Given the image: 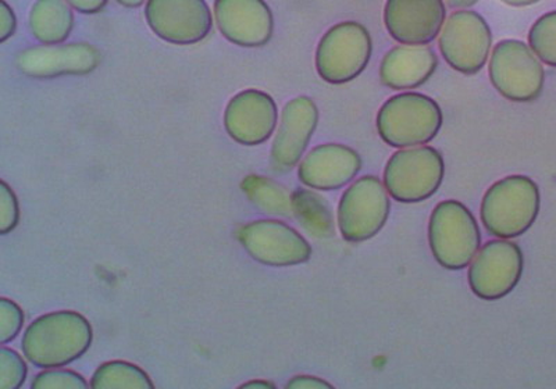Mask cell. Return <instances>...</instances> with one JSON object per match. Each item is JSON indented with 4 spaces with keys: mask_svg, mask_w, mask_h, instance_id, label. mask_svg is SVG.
<instances>
[{
    "mask_svg": "<svg viewBox=\"0 0 556 389\" xmlns=\"http://www.w3.org/2000/svg\"><path fill=\"white\" fill-rule=\"evenodd\" d=\"M238 241L257 263L269 267H292L309 262L311 243L294 227L275 218H260L243 224Z\"/></svg>",
    "mask_w": 556,
    "mask_h": 389,
    "instance_id": "obj_11",
    "label": "cell"
},
{
    "mask_svg": "<svg viewBox=\"0 0 556 389\" xmlns=\"http://www.w3.org/2000/svg\"><path fill=\"white\" fill-rule=\"evenodd\" d=\"M287 389H323V388H334L329 381L323 380L320 377L307 376V374H301V376L292 377L287 382Z\"/></svg>",
    "mask_w": 556,
    "mask_h": 389,
    "instance_id": "obj_30",
    "label": "cell"
},
{
    "mask_svg": "<svg viewBox=\"0 0 556 389\" xmlns=\"http://www.w3.org/2000/svg\"><path fill=\"white\" fill-rule=\"evenodd\" d=\"M541 195L528 176L505 177L486 189L480 216L486 233L501 239H514L528 233L538 221Z\"/></svg>",
    "mask_w": 556,
    "mask_h": 389,
    "instance_id": "obj_2",
    "label": "cell"
},
{
    "mask_svg": "<svg viewBox=\"0 0 556 389\" xmlns=\"http://www.w3.org/2000/svg\"><path fill=\"white\" fill-rule=\"evenodd\" d=\"M374 39L359 22H341L327 29L317 43L315 67L327 84L354 81L369 66Z\"/></svg>",
    "mask_w": 556,
    "mask_h": 389,
    "instance_id": "obj_5",
    "label": "cell"
},
{
    "mask_svg": "<svg viewBox=\"0 0 556 389\" xmlns=\"http://www.w3.org/2000/svg\"><path fill=\"white\" fill-rule=\"evenodd\" d=\"M66 2L78 13L98 14L106 8L109 0H66Z\"/></svg>",
    "mask_w": 556,
    "mask_h": 389,
    "instance_id": "obj_31",
    "label": "cell"
},
{
    "mask_svg": "<svg viewBox=\"0 0 556 389\" xmlns=\"http://www.w3.org/2000/svg\"><path fill=\"white\" fill-rule=\"evenodd\" d=\"M93 328L84 314L56 311L42 314L23 334L22 349L27 361L39 368L66 367L88 352Z\"/></svg>",
    "mask_w": 556,
    "mask_h": 389,
    "instance_id": "obj_1",
    "label": "cell"
},
{
    "mask_svg": "<svg viewBox=\"0 0 556 389\" xmlns=\"http://www.w3.org/2000/svg\"><path fill=\"white\" fill-rule=\"evenodd\" d=\"M20 223V204L16 192L7 181L0 183V234L8 236Z\"/></svg>",
    "mask_w": 556,
    "mask_h": 389,
    "instance_id": "obj_28",
    "label": "cell"
},
{
    "mask_svg": "<svg viewBox=\"0 0 556 389\" xmlns=\"http://www.w3.org/2000/svg\"><path fill=\"white\" fill-rule=\"evenodd\" d=\"M384 26L401 45H430L439 37L446 20L444 0H386Z\"/></svg>",
    "mask_w": 556,
    "mask_h": 389,
    "instance_id": "obj_17",
    "label": "cell"
},
{
    "mask_svg": "<svg viewBox=\"0 0 556 389\" xmlns=\"http://www.w3.org/2000/svg\"><path fill=\"white\" fill-rule=\"evenodd\" d=\"M28 366L12 348L0 349V389H18L27 381Z\"/></svg>",
    "mask_w": 556,
    "mask_h": 389,
    "instance_id": "obj_25",
    "label": "cell"
},
{
    "mask_svg": "<svg viewBox=\"0 0 556 389\" xmlns=\"http://www.w3.org/2000/svg\"><path fill=\"white\" fill-rule=\"evenodd\" d=\"M317 124L319 109L311 97L301 95L286 104L270 151V163L275 172H291L301 163Z\"/></svg>",
    "mask_w": 556,
    "mask_h": 389,
    "instance_id": "obj_15",
    "label": "cell"
},
{
    "mask_svg": "<svg viewBox=\"0 0 556 389\" xmlns=\"http://www.w3.org/2000/svg\"><path fill=\"white\" fill-rule=\"evenodd\" d=\"M391 212L390 193L376 176L352 183L340 199L337 224L346 242L361 243L375 238L384 228Z\"/></svg>",
    "mask_w": 556,
    "mask_h": 389,
    "instance_id": "obj_9",
    "label": "cell"
},
{
    "mask_svg": "<svg viewBox=\"0 0 556 389\" xmlns=\"http://www.w3.org/2000/svg\"><path fill=\"white\" fill-rule=\"evenodd\" d=\"M501 2L508 4L510 8H529L540 3L541 0H501Z\"/></svg>",
    "mask_w": 556,
    "mask_h": 389,
    "instance_id": "obj_33",
    "label": "cell"
},
{
    "mask_svg": "<svg viewBox=\"0 0 556 389\" xmlns=\"http://www.w3.org/2000/svg\"><path fill=\"white\" fill-rule=\"evenodd\" d=\"M240 388H276V384L266 380H252L241 384Z\"/></svg>",
    "mask_w": 556,
    "mask_h": 389,
    "instance_id": "obj_34",
    "label": "cell"
},
{
    "mask_svg": "<svg viewBox=\"0 0 556 389\" xmlns=\"http://www.w3.org/2000/svg\"><path fill=\"white\" fill-rule=\"evenodd\" d=\"M146 18L156 37L172 45H195L212 33L206 0H147Z\"/></svg>",
    "mask_w": 556,
    "mask_h": 389,
    "instance_id": "obj_12",
    "label": "cell"
},
{
    "mask_svg": "<svg viewBox=\"0 0 556 389\" xmlns=\"http://www.w3.org/2000/svg\"><path fill=\"white\" fill-rule=\"evenodd\" d=\"M523 268V252L518 243L493 239L479 249L469 264V287L481 301H500L518 287Z\"/></svg>",
    "mask_w": 556,
    "mask_h": 389,
    "instance_id": "obj_10",
    "label": "cell"
},
{
    "mask_svg": "<svg viewBox=\"0 0 556 389\" xmlns=\"http://www.w3.org/2000/svg\"><path fill=\"white\" fill-rule=\"evenodd\" d=\"M292 213L312 237L325 239L334 236L336 221L330 203L311 188L292 192Z\"/></svg>",
    "mask_w": 556,
    "mask_h": 389,
    "instance_id": "obj_21",
    "label": "cell"
},
{
    "mask_svg": "<svg viewBox=\"0 0 556 389\" xmlns=\"http://www.w3.org/2000/svg\"><path fill=\"white\" fill-rule=\"evenodd\" d=\"M89 382L83 374L64 368H43L31 382L33 389H87Z\"/></svg>",
    "mask_w": 556,
    "mask_h": 389,
    "instance_id": "obj_26",
    "label": "cell"
},
{
    "mask_svg": "<svg viewBox=\"0 0 556 389\" xmlns=\"http://www.w3.org/2000/svg\"><path fill=\"white\" fill-rule=\"evenodd\" d=\"M439 51L446 64L464 76H475L489 63L493 32L473 10H455L439 35Z\"/></svg>",
    "mask_w": 556,
    "mask_h": 389,
    "instance_id": "obj_8",
    "label": "cell"
},
{
    "mask_svg": "<svg viewBox=\"0 0 556 389\" xmlns=\"http://www.w3.org/2000/svg\"><path fill=\"white\" fill-rule=\"evenodd\" d=\"M118 4H122L124 8L128 9H137L141 8L146 0H116Z\"/></svg>",
    "mask_w": 556,
    "mask_h": 389,
    "instance_id": "obj_35",
    "label": "cell"
},
{
    "mask_svg": "<svg viewBox=\"0 0 556 389\" xmlns=\"http://www.w3.org/2000/svg\"><path fill=\"white\" fill-rule=\"evenodd\" d=\"M101 62L99 49L88 42L43 45L24 49L16 58L18 72L34 79L87 76Z\"/></svg>",
    "mask_w": 556,
    "mask_h": 389,
    "instance_id": "obj_13",
    "label": "cell"
},
{
    "mask_svg": "<svg viewBox=\"0 0 556 389\" xmlns=\"http://www.w3.org/2000/svg\"><path fill=\"white\" fill-rule=\"evenodd\" d=\"M218 32L241 48H262L275 34V16L266 0H215Z\"/></svg>",
    "mask_w": 556,
    "mask_h": 389,
    "instance_id": "obj_16",
    "label": "cell"
},
{
    "mask_svg": "<svg viewBox=\"0 0 556 389\" xmlns=\"http://www.w3.org/2000/svg\"><path fill=\"white\" fill-rule=\"evenodd\" d=\"M445 177L443 154L433 147L400 149L389 159L382 183L400 203H420L434 197Z\"/></svg>",
    "mask_w": 556,
    "mask_h": 389,
    "instance_id": "obj_6",
    "label": "cell"
},
{
    "mask_svg": "<svg viewBox=\"0 0 556 389\" xmlns=\"http://www.w3.org/2000/svg\"><path fill=\"white\" fill-rule=\"evenodd\" d=\"M362 170L361 154L342 143L313 148L298 166V178L315 191H337L356 178Z\"/></svg>",
    "mask_w": 556,
    "mask_h": 389,
    "instance_id": "obj_18",
    "label": "cell"
},
{
    "mask_svg": "<svg viewBox=\"0 0 556 389\" xmlns=\"http://www.w3.org/2000/svg\"><path fill=\"white\" fill-rule=\"evenodd\" d=\"M427 234L431 253L446 271L469 267L481 247L480 227L473 213L455 199L437 204Z\"/></svg>",
    "mask_w": 556,
    "mask_h": 389,
    "instance_id": "obj_4",
    "label": "cell"
},
{
    "mask_svg": "<svg viewBox=\"0 0 556 389\" xmlns=\"http://www.w3.org/2000/svg\"><path fill=\"white\" fill-rule=\"evenodd\" d=\"M446 7L454 10H468L478 4L480 0H444Z\"/></svg>",
    "mask_w": 556,
    "mask_h": 389,
    "instance_id": "obj_32",
    "label": "cell"
},
{
    "mask_svg": "<svg viewBox=\"0 0 556 389\" xmlns=\"http://www.w3.org/2000/svg\"><path fill=\"white\" fill-rule=\"evenodd\" d=\"M242 192L253 206L262 213L290 217L292 213V192L276 179L251 174L242 179Z\"/></svg>",
    "mask_w": 556,
    "mask_h": 389,
    "instance_id": "obj_22",
    "label": "cell"
},
{
    "mask_svg": "<svg viewBox=\"0 0 556 389\" xmlns=\"http://www.w3.org/2000/svg\"><path fill=\"white\" fill-rule=\"evenodd\" d=\"M226 133L243 147H257L269 141L278 123V108L271 95L250 88L238 92L227 103Z\"/></svg>",
    "mask_w": 556,
    "mask_h": 389,
    "instance_id": "obj_14",
    "label": "cell"
},
{
    "mask_svg": "<svg viewBox=\"0 0 556 389\" xmlns=\"http://www.w3.org/2000/svg\"><path fill=\"white\" fill-rule=\"evenodd\" d=\"M528 43L541 63L556 68V10L535 20L530 27Z\"/></svg>",
    "mask_w": 556,
    "mask_h": 389,
    "instance_id": "obj_24",
    "label": "cell"
},
{
    "mask_svg": "<svg viewBox=\"0 0 556 389\" xmlns=\"http://www.w3.org/2000/svg\"><path fill=\"white\" fill-rule=\"evenodd\" d=\"M26 316L13 299L0 298V343L8 346L22 332Z\"/></svg>",
    "mask_w": 556,
    "mask_h": 389,
    "instance_id": "obj_27",
    "label": "cell"
},
{
    "mask_svg": "<svg viewBox=\"0 0 556 389\" xmlns=\"http://www.w3.org/2000/svg\"><path fill=\"white\" fill-rule=\"evenodd\" d=\"M17 18L7 0H0V43H4L16 34Z\"/></svg>",
    "mask_w": 556,
    "mask_h": 389,
    "instance_id": "obj_29",
    "label": "cell"
},
{
    "mask_svg": "<svg viewBox=\"0 0 556 389\" xmlns=\"http://www.w3.org/2000/svg\"><path fill=\"white\" fill-rule=\"evenodd\" d=\"M444 114L433 98L419 92H402L382 103L376 117L381 141L391 148L424 147L439 136Z\"/></svg>",
    "mask_w": 556,
    "mask_h": 389,
    "instance_id": "obj_3",
    "label": "cell"
},
{
    "mask_svg": "<svg viewBox=\"0 0 556 389\" xmlns=\"http://www.w3.org/2000/svg\"><path fill=\"white\" fill-rule=\"evenodd\" d=\"M439 58L429 45H396L381 59L379 76L394 91L417 89L434 76Z\"/></svg>",
    "mask_w": 556,
    "mask_h": 389,
    "instance_id": "obj_19",
    "label": "cell"
},
{
    "mask_svg": "<svg viewBox=\"0 0 556 389\" xmlns=\"http://www.w3.org/2000/svg\"><path fill=\"white\" fill-rule=\"evenodd\" d=\"M89 386L93 389H152V378L138 364L127 361L104 362L93 372Z\"/></svg>",
    "mask_w": 556,
    "mask_h": 389,
    "instance_id": "obj_23",
    "label": "cell"
},
{
    "mask_svg": "<svg viewBox=\"0 0 556 389\" xmlns=\"http://www.w3.org/2000/svg\"><path fill=\"white\" fill-rule=\"evenodd\" d=\"M489 76L495 91L509 102H534L544 91L543 63L529 43L519 39H504L494 45L489 60Z\"/></svg>",
    "mask_w": 556,
    "mask_h": 389,
    "instance_id": "obj_7",
    "label": "cell"
},
{
    "mask_svg": "<svg viewBox=\"0 0 556 389\" xmlns=\"http://www.w3.org/2000/svg\"><path fill=\"white\" fill-rule=\"evenodd\" d=\"M28 23L38 42L64 43L74 28L73 8L66 0H37L29 12Z\"/></svg>",
    "mask_w": 556,
    "mask_h": 389,
    "instance_id": "obj_20",
    "label": "cell"
}]
</instances>
